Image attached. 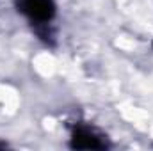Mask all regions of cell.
Instances as JSON below:
<instances>
[{
    "instance_id": "cell-1",
    "label": "cell",
    "mask_w": 153,
    "mask_h": 151,
    "mask_svg": "<svg viewBox=\"0 0 153 151\" xmlns=\"http://www.w3.org/2000/svg\"><path fill=\"white\" fill-rule=\"evenodd\" d=\"M18 5L22 13L34 21H48L55 13L52 0H18Z\"/></svg>"
},
{
    "instance_id": "cell-2",
    "label": "cell",
    "mask_w": 153,
    "mask_h": 151,
    "mask_svg": "<svg viewBox=\"0 0 153 151\" xmlns=\"http://www.w3.org/2000/svg\"><path fill=\"white\" fill-rule=\"evenodd\" d=\"M73 146L76 148H102L103 144L98 142V137H94V133L87 128H82L75 133V142Z\"/></svg>"
}]
</instances>
